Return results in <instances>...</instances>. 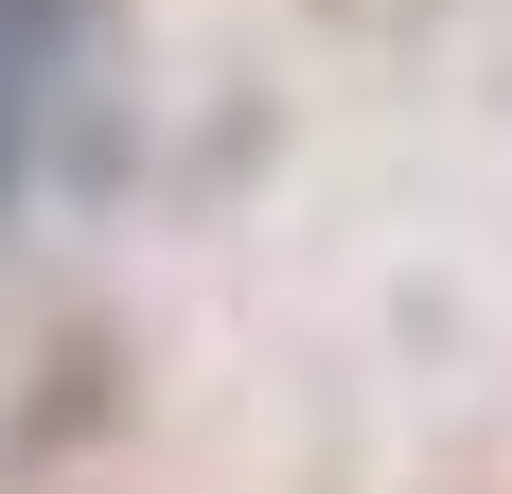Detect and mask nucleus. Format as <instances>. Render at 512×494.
<instances>
[{
  "label": "nucleus",
  "instance_id": "1",
  "mask_svg": "<svg viewBox=\"0 0 512 494\" xmlns=\"http://www.w3.org/2000/svg\"><path fill=\"white\" fill-rule=\"evenodd\" d=\"M53 53H71V0H0V159L36 142V89H53Z\"/></svg>",
  "mask_w": 512,
  "mask_h": 494
}]
</instances>
